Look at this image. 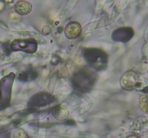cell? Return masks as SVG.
Wrapping results in <instances>:
<instances>
[{
  "label": "cell",
  "mask_w": 148,
  "mask_h": 138,
  "mask_svg": "<svg viewBox=\"0 0 148 138\" xmlns=\"http://www.w3.org/2000/svg\"><path fill=\"white\" fill-rule=\"evenodd\" d=\"M121 87L125 90H133L139 84V76L134 70L126 72L120 80Z\"/></svg>",
  "instance_id": "6da1fadb"
},
{
  "label": "cell",
  "mask_w": 148,
  "mask_h": 138,
  "mask_svg": "<svg viewBox=\"0 0 148 138\" xmlns=\"http://www.w3.org/2000/svg\"><path fill=\"white\" fill-rule=\"evenodd\" d=\"M82 31V27L77 22H69L66 26L64 30L65 35L69 39H75L80 34Z\"/></svg>",
  "instance_id": "7a4b0ae2"
},
{
  "label": "cell",
  "mask_w": 148,
  "mask_h": 138,
  "mask_svg": "<svg viewBox=\"0 0 148 138\" xmlns=\"http://www.w3.org/2000/svg\"><path fill=\"white\" fill-rule=\"evenodd\" d=\"M32 6L31 3L27 1H19L14 4V9L17 14L19 15L24 16L30 14V12L32 11Z\"/></svg>",
  "instance_id": "277c9868"
},
{
  "label": "cell",
  "mask_w": 148,
  "mask_h": 138,
  "mask_svg": "<svg viewBox=\"0 0 148 138\" xmlns=\"http://www.w3.org/2000/svg\"><path fill=\"white\" fill-rule=\"evenodd\" d=\"M127 138H140V137L137 136V135H130V136L127 137Z\"/></svg>",
  "instance_id": "ba28073f"
},
{
  "label": "cell",
  "mask_w": 148,
  "mask_h": 138,
  "mask_svg": "<svg viewBox=\"0 0 148 138\" xmlns=\"http://www.w3.org/2000/svg\"><path fill=\"white\" fill-rule=\"evenodd\" d=\"M132 129L138 135H145L147 133L148 131V119L144 116L136 119L133 124Z\"/></svg>",
  "instance_id": "3957f363"
},
{
  "label": "cell",
  "mask_w": 148,
  "mask_h": 138,
  "mask_svg": "<svg viewBox=\"0 0 148 138\" xmlns=\"http://www.w3.org/2000/svg\"><path fill=\"white\" fill-rule=\"evenodd\" d=\"M14 138H29V136L24 129H18L14 132Z\"/></svg>",
  "instance_id": "52a82bcc"
},
{
  "label": "cell",
  "mask_w": 148,
  "mask_h": 138,
  "mask_svg": "<svg viewBox=\"0 0 148 138\" xmlns=\"http://www.w3.org/2000/svg\"><path fill=\"white\" fill-rule=\"evenodd\" d=\"M51 113L57 119H64L69 114V111L64 105H56L52 109Z\"/></svg>",
  "instance_id": "5b68a950"
},
{
  "label": "cell",
  "mask_w": 148,
  "mask_h": 138,
  "mask_svg": "<svg viewBox=\"0 0 148 138\" xmlns=\"http://www.w3.org/2000/svg\"><path fill=\"white\" fill-rule=\"evenodd\" d=\"M140 106L142 110L148 113V94H145L140 97Z\"/></svg>",
  "instance_id": "8992f818"
}]
</instances>
